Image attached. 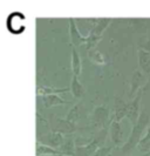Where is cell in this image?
<instances>
[{
    "label": "cell",
    "instance_id": "d6986e66",
    "mask_svg": "<svg viewBox=\"0 0 150 156\" xmlns=\"http://www.w3.org/2000/svg\"><path fill=\"white\" fill-rule=\"evenodd\" d=\"M66 119H67L69 122L75 125V122H76L78 119H79V106L73 107V108L69 110V113L67 114V117H66Z\"/></svg>",
    "mask_w": 150,
    "mask_h": 156
},
{
    "label": "cell",
    "instance_id": "9c48e42d",
    "mask_svg": "<svg viewBox=\"0 0 150 156\" xmlns=\"http://www.w3.org/2000/svg\"><path fill=\"white\" fill-rule=\"evenodd\" d=\"M71 93L75 99H81L85 95V87L82 86V83L79 81V76L73 75L71 82Z\"/></svg>",
    "mask_w": 150,
    "mask_h": 156
},
{
    "label": "cell",
    "instance_id": "e0dca14e",
    "mask_svg": "<svg viewBox=\"0 0 150 156\" xmlns=\"http://www.w3.org/2000/svg\"><path fill=\"white\" fill-rule=\"evenodd\" d=\"M143 82V74L140 72V70H136L133 76H131V89H130V94L133 95L134 93H136L140 87L142 86Z\"/></svg>",
    "mask_w": 150,
    "mask_h": 156
},
{
    "label": "cell",
    "instance_id": "7c38bea8",
    "mask_svg": "<svg viewBox=\"0 0 150 156\" xmlns=\"http://www.w3.org/2000/svg\"><path fill=\"white\" fill-rule=\"evenodd\" d=\"M108 119V109L104 107H97L94 112V122L95 126L102 127Z\"/></svg>",
    "mask_w": 150,
    "mask_h": 156
},
{
    "label": "cell",
    "instance_id": "8fae6325",
    "mask_svg": "<svg viewBox=\"0 0 150 156\" xmlns=\"http://www.w3.org/2000/svg\"><path fill=\"white\" fill-rule=\"evenodd\" d=\"M60 153L63 156H75V150H76V146L75 142L72 139H66L65 142L59 147Z\"/></svg>",
    "mask_w": 150,
    "mask_h": 156
},
{
    "label": "cell",
    "instance_id": "7402d4cb",
    "mask_svg": "<svg viewBox=\"0 0 150 156\" xmlns=\"http://www.w3.org/2000/svg\"><path fill=\"white\" fill-rule=\"evenodd\" d=\"M144 156H150V151L149 153H147V154H144Z\"/></svg>",
    "mask_w": 150,
    "mask_h": 156
},
{
    "label": "cell",
    "instance_id": "5bb4252c",
    "mask_svg": "<svg viewBox=\"0 0 150 156\" xmlns=\"http://www.w3.org/2000/svg\"><path fill=\"white\" fill-rule=\"evenodd\" d=\"M81 69H82V66H81L80 55L76 49H73L72 51V70H73V75L79 76L80 73H81Z\"/></svg>",
    "mask_w": 150,
    "mask_h": 156
},
{
    "label": "cell",
    "instance_id": "2e32d148",
    "mask_svg": "<svg viewBox=\"0 0 150 156\" xmlns=\"http://www.w3.org/2000/svg\"><path fill=\"white\" fill-rule=\"evenodd\" d=\"M69 23H71V40H72V44L73 45H75V46H79L81 44H83V42H86L87 40L83 39L81 35H80V33L78 32L76 30V27H75V25H74V21L73 20H69Z\"/></svg>",
    "mask_w": 150,
    "mask_h": 156
},
{
    "label": "cell",
    "instance_id": "277c9868",
    "mask_svg": "<svg viewBox=\"0 0 150 156\" xmlns=\"http://www.w3.org/2000/svg\"><path fill=\"white\" fill-rule=\"evenodd\" d=\"M75 125L69 122L67 119H54L51 125V130L61 134H72L75 132Z\"/></svg>",
    "mask_w": 150,
    "mask_h": 156
},
{
    "label": "cell",
    "instance_id": "6da1fadb",
    "mask_svg": "<svg viewBox=\"0 0 150 156\" xmlns=\"http://www.w3.org/2000/svg\"><path fill=\"white\" fill-rule=\"evenodd\" d=\"M149 115L147 112H143L141 114L140 119L137 120V122L131 128V133H130V136L127 141L126 143H123L121 146V154L122 155H127L129 153H131L138 144V142L142 139V135L145 130V128L149 125Z\"/></svg>",
    "mask_w": 150,
    "mask_h": 156
},
{
    "label": "cell",
    "instance_id": "5b68a950",
    "mask_svg": "<svg viewBox=\"0 0 150 156\" xmlns=\"http://www.w3.org/2000/svg\"><path fill=\"white\" fill-rule=\"evenodd\" d=\"M109 135H110L111 143L114 147H120L122 144V127L120 125V121H111L109 127Z\"/></svg>",
    "mask_w": 150,
    "mask_h": 156
},
{
    "label": "cell",
    "instance_id": "30bf717a",
    "mask_svg": "<svg viewBox=\"0 0 150 156\" xmlns=\"http://www.w3.org/2000/svg\"><path fill=\"white\" fill-rule=\"evenodd\" d=\"M138 65L141 67V69L149 74L150 73V52L149 51H144L140 49L138 51Z\"/></svg>",
    "mask_w": 150,
    "mask_h": 156
},
{
    "label": "cell",
    "instance_id": "7a4b0ae2",
    "mask_svg": "<svg viewBox=\"0 0 150 156\" xmlns=\"http://www.w3.org/2000/svg\"><path fill=\"white\" fill-rule=\"evenodd\" d=\"M65 140L66 139H65L63 134L56 133V132H53V130L47 132L45 134H41V135H39V139H38V141L41 142V143H45V144L51 146V147L56 149H59V147L65 142Z\"/></svg>",
    "mask_w": 150,
    "mask_h": 156
},
{
    "label": "cell",
    "instance_id": "3957f363",
    "mask_svg": "<svg viewBox=\"0 0 150 156\" xmlns=\"http://www.w3.org/2000/svg\"><path fill=\"white\" fill-rule=\"evenodd\" d=\"M143 90H140L137 95L133 99V101L127 103V117L128 120L131 122V125L134 126L137 120L140 119V101H141V96H142Z\"/></svg>",
    "mask_w": 150,
    "mask_h": 156
},
{
    "label": "cell",
    "instance_id": "9a60e30c",
    "mask_svg": "<svg viewBox=\"0 0 150 156\" xmlns=\"http://www.w3.org/2000/svg\"><path fill=\"white\" fill-rule=\"evenodd\" d=\"M136 148H137V150L140 153H143V154H147V153L150 151V127L148 128L145 135L138 142V144H137Z\"/></svg>",
    "mask_w": 150,
    "mask_h": 156
},
{
    "label": "cell",
    "instance_id": "4fadbf2b",
    "mask_svg": "<svg viewBox=\"0 0 150 156\" xmlns=\"http://www.w3.org/2000/svg\"><path fill=\"white\" fill-rule=\"evenodd\" d=\"M123 117H127V105L123 101L117 100L115 109L113 112V121H121Z\"/></svg>",
    "mask_w": 150,
    "mask_h": 156
},
{
    "label": "cell",
    "instance_id": "ba28073f",
    "mask_svg": "<svg viewBox=\"0 0 150 156\" xmlns=\"http://www.w3.org/2000/svg\"><path fill=\"white\" fill-rule=\"evenodd\" d=\"M41 101L46 108H51L54 106H61L65 103V100H62L58 94H47V95H41Z\"/></svg>",
    "mask_w": 150,
    "mask_h": 156
},
{
    "label": "cell",
    "instance_id": "8992f818",
    "mask_svg": "<svg viewBox=\"0 0 150 156\" xmlns=\"http://www.w3.org/2000/svg\"><path fill=\"white\" fill-rule=\"evenodd\" d=\"M100 148V139L89 142L85 146H76V150H75V156H92L95 151Z\"/></svg>",
    "mask_w": 150,
    "mask_h": 156
},
{
    "label": "cell",
    "instance_id": "44dd1931",
    "mask_svg": "<svg viewBox=\"0 0 150 156\" xmlns=\"http://www.w3.org/2000/svg\"><path fill=\"white\" fill-rule=\"evenodd\" d=\"M142 90L143 92H150V78H149V80H148V82L144 85Z\"/></svg>",
    "mask_w": 150,
    "mask_h": 156
},
{
    "label": "cell",
    "instance_id": "603a6c76",
    "mask_svg": "<svg viewBox=\"0 0 150 156\" xmlns=\"http://www.w3.org/2000/svg\"><path fill=\"white\" fill-rule=\"evenodd\" d=\"M48 156H63V155H48Z\"/></svg>",
    "mask_w": 150,
    "mask_h": 156
},
{
    "label": "cell",
    "instance_id": "52a82bcc",
    "mask_svg": "<svg viewBox=\"0 0 150 156\" xmlns=\"http://www.w3.org/2000/svg\"><path fill=\"white\" fill-rule=\"evenodd\" d=\"M35 155L37 156H48V155H62L60 150L56 148H53L51 146H47L45 143L37 142L35 146Z\"/></svg>",
    "mask_w": 150,
    "mask_h": 156
},
{
    "label": "cell",
    "instance_id": "ac0fdd59",
    "mask_svg": "<svg viewBox=\"0 0 150 156\" xmlns=\"http://www.w3.org/2000/svg\"><path fill=\"white\" fill-rule=\"evenodd\" d=\"M71 88H52V87H46L41 86L37 89V93L41 95H47V94H60V93H66L69 92Z\"/></svg>",
    "mask_w": 150,
    "mask_h": 156
},
{
    "label": "cell",
    "instance_id": "ffe728a7",
    "mask_svg": "<svg viewBox=\"0 0 150 156\" xmlns=\"http://www.w3.org/2000/svg\"><path fill=\"white\" fill-rule=\"evenodd\" d=\"M110 151V148H108V147H100L92 156H109Z\"/></svg>",
    "mask_w": 150,
    "mask_h": 156
}]
</instances>
